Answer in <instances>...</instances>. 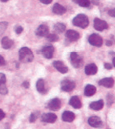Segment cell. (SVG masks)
I'll return each mask as SVG.
<instances>
[{
  "label": "cell",
  "mask_w": 115,
  "mask_h": 129,
  "mask_svg": "<svg viewBox=\"0 0 115 129\" xmlns=\"http://www.w3.org/2000/svg\"><path fill=\"white\" fill-rule=\"evenodd\" d=\"M18 55H19V60L22 63H30L33 59V52L30 48L26 47H23L20 49Z\"/></svg>",
  "instance_id": "cell-1"
},
{
  "label": "cell",
  "mask_w": 115,
  "mask_h": 129,
  "mask_svg": "<svg viewBox=\"0 0 115 129\" xmlns=\"http://www.w3.org/2000/svg\"><path fill=\"white\" fill-rule=\"evenodd\" d=\"M72 23L75 26L79 27L81 29H85L89 25V19L85 14H78L73 18Z\"/></svg>",
  "instance_id": "cell-2"
},
{
  "label": "cell",
  "mask_w": 115,
  "mask_h": 129,
  "mask_svg": "<svg viewBox=\"0 0 115 129\" xmlns=\"http://www.w3.org/2000/svg\"><path fill=\"white\" fill-rule=\"evenodd\" d=\"M89 43L91 45L95 46V47H101L103 44V40L102 38L99 35L96 34V33H93L89 37Z\"/></svg>",
  "instance_id": "cell-3"
},
{
  "label": "cell",
  "mask_w": 115,
  "mask_h": 129,
  "mask_svg": "<svg viewBox=\"0 0 115 129\" xmlns=\"http://www.w3.org/2000/svg\"><path fill=\"white\" fill-rule=\"evenodd\" d=\"M76 87V83L69 79H64L61 82V89L65 92H71Z\"/></svg>",
  "instance_id": "cell-4"
},
{
  "label": "cell",
  "mask_w": 115,
  "mask_h": 129,
  "mask_svg": "<svg viewBox=\"0 0 115 129\" xmlns=\"http://www.w3.org/2000/svg\"><path fill=\"white\" fill-rule=\"evenodd\" d=\"M70 59H71V63L72 64L73 67H80L83 65V59L81 58V56L76 53V52H72L70 55Z\"/></svg>",
  "instance_id": "cell-5"
},
{
  "label": "cell",
  "mask_w": 115,
  "mask_h": 129,
  "mask_svg": "<svg viewBox=\"0 0 115 129\" xmlns=\"http://www.w3.org/2000/svg\"><path fill=\"white\" fill-rule=\"evenodd\" d=\"M94 27L95 29L98 31H103L108 29L107 23L103 20H101L99 18H95L94 20Z\"/></svg>",
  "instance_id": "cell-6"
},
{
  "label": "cell",
  "mask_w": 115,
  "mask_h": 129,
  "mask_svg": "<svg viewBox=\"0 0 115 129\" xmlns=\"http://www.w3.org/2000/svg\"><path fill=\"white\" fill-rule=\"evenodd\" d=\"M61 107V102L59 98H53L49 101L48 103V108L53 111H57L59 110Z\"/></svg>",
  "instance_id": "cell-7"
},
{
  "label": "cell",
  "mask_w": 115,
  "mask_h": 129,
  "mask_svg": "<svg viewBox=\"0 0 115 129\" xmlns=\"http://www.w3.org/2000/svg\"><path fill=\"white\" fill-rule=\"evenodd\" d=\"M88 124L93 127L99 128L102 127V122L99 116H90L88 119Z\"/></svg>",
  "instance_id": "cell-8"
},
{
  "label": "cell",
  "mask_w": 115,
  "mask_h": 129,
  "mask_svg": "<svg viewBox=\"0 0 115 129\" xmlns=\"http://www.w3.org/2000/svg\"><path fill=\"white\" fill-rule=\"evenodd\" d=\"M41 52L44 55V57L46 59H52L54 53V48L52 45H47L42 48Z\"/></svg>",
  "instance_id": "cell-9"
},
{
  "label": "cell",
  "mask_w": 115,
  "mask_h": 129,
  "mask_svg": "<svg viewBox=\"0 0 115 129\" xmlns=\"http://www.w3.org/2000/svg\"><path fill=\"white\" fill-rule=\"evenodd\" d=\"M41 120L43 122L45 123H49V124H53V123L56 122L57 120V116L54 113H44L41 116Z\"/></svg>",
  "instance_id": "cell-10"
},
{
  "label": "cell",
  "mask_w": 115,
  "mask_h": 129,
  "mask_svg": "<svg viewBox=\"0 0 115 129\" xmlns=\"http://www.w3.org/2000/svg\"><path fill=\"white\" fill-rule=\"evenodd\" d=\"M99 85L106 88H112L114 85V80L113 78H105L99 82Z\"/></svg>",
  "instance_id": "cell-11"
},
{
  "label": "cell",
  "mask_w": 115,
  "mask_h": 129,
  "mask_svg": "<svg viewBox=\"0 0 115 129\" xmlns=\"http://www.w3.org/2000/svg\"><path fill=\"white\" fill-rule=\"evenodd\" d=\"M53 67L58 71L62 73V74H65V73L68 71V67L66 65H64V63L61 62V61H54Z\"/></svg>",
  "instance_id": "cell-12"
},
{
  "label": "cell",
  "mask_w": 115,
  "mask_h": 129,
  "mask_svg": "<svg viewBox=\"0 0 115 129\" xmlns=\"http://www.w3.org/2000/svg\"><path fill=\"white\" fill-rule=\"evenodd\" d=\"M65 36H66L67 39H68L70 41H76L79 38V33L75 30L70 29L66 32Z\"/></svg>",
  "instance_id": "cell-13"
},
{
  "label": "cell",
  "mask_w": 115,
  "mask_h": 129,
  "mask_svg": "<svg viewBox=\"0 0 115 129\" xmlns=\"http://www.w3.org/2000/svg\"><path fill=\"white\" fill-rule=\"evenodd\" d=\"M49 28L45 25H41L36 31V34L39 37H46L49 34Z\"/></svg>",
  "instance_id": "cell-14"
},
{
  "label": "cell",
  "mask_w": 115,
  "mask_h": 129,
  "mask_svg": "<svg viewBox=\"0 0 115 129\" xmlns=\"http://www.w3.org/2000/svg\"><path fill=\"white\" fill-rule=\"evenodd\" d=\"M75 118H76V116L71 111H65L62 114V120L65 122H72Z\"/></svg>",
  "instance_id": "cell-15"
},
{
  "label": "cell",
  "mask_w": 115,
  "mask_h": 129,
  "mask_svg": "<svg viewBox=\"0 0 115 129\" xmlns=\"http://www.w3.org/2000/svg\"><path fill=\"white\" fill-rule=\"evenodd\" d=\"M69 104H70L74 109H80L82 107V102L79 97L74 96L71 98L70 101H69Z\"/></svg>",
  "instance_id": "cell-16"
},
{
  "label": "cell",
  "mask_w": 115,
  "mask_h": 129,
  "mask_svg": "<svg viewBox=\"0 0 115 129\" xmlns=\"http://www.w3.org/2000/svg\"><path fill=\"white\" fill-rule=\"evenodd\" d=\"M98 71V67L95 63H90L88 64L85 67V73L87 75H95Z\"/></svg>",
  "instance_id": "cell-17"
},
{
  "label": "cell",
  "mask_w": 115,
  "mask_h": 129,
  "mask_svg": "<svg viewBox=\"0 0 115 129\" xmlns=\"http://www.w3.org/2000/svg\"><path fill=\"white\" fill-rule=\"evenodd\" d=\"M66 8L64 7H63L62 5L59 4V3H56L53 7V13L56 14H58V15H62L65 14L66 12Z\"/></svg>",
  "instance_id": "cell-18"
},
{
  "label": "cell",
  "mask_w": 115,
  "mask_h": 129,
  "mask_svg": "<svg viewBox=\"0 0 115 129\" xmlns=\"http://www.w3.org/2000/svg\"><path fill=\"white\" fill-rule=\"evenodd\" d=\"M103 106H104V102H103V100H99V101H96V102H91L90 105V108L93 110H95V111H99V110H101Z\"/></svg>",
  "instance_id": "cell-19"
},
{
  "label": "cell",
  "mask_w": 115,
  "mask_h": 129,
  "mask_svg": "<svg viewBox=\"0 0 115 129\" xmlns=\"http://www.w3.org/2000/svg\"><path fill=\"white\" fill-rule=\"evenodd\" d=\"M14 41L7 37H5L2 39V46L5 49H9L13 46Z\"/></svg>",
  "instance_id": "cell-20"
},
{
  "label": "cell",
  "mask_w": 115,
  "mask_h": 129,
  "mask_svg": "<svg viewBox=\"0 0 115 129\" xmlns=\"http://www.w3.org/2000/svg\"><path fill=\"white\" fill-rule=\"evenodd\" d=\"M96 93V88L92 85H87L85 87L84 94L87 97H91Z\"/></svg>",
  "instance_id": "cell-21"
},
{
  "label": "cell",
  "mask_w": 115,
  "mask_h": 129,
  "mask_svg": "<svg viewBox=\"0 0 115 129\" xmlns=\"http://www.w3.org/2000/svg\"><path fill=\"white\" fill-rule=\"evenodd\" d=\"M36 87L39 93H45L46 90H45V86H44V81L42 78H40V79L37 80V84H36Z\"/></svg>",
  "instance_id": "cell-22"
},
{
  "label": "cell",
  "mask_w": 115,
  "mask_h": 129,
  "mask_svg": "<svg viewBox=\"0 0 115 129\" xmlns=\"http://www.w3.org/2000/svg\"><path fill=\"white\" fill-rule=\"evenodd\" d=\"M54 30L57 33H64L66 30V25L63 23H57L54 26Z\"/></svg>",
  "instance_id": "cell-23"
},
{
  "label": "cell",
  "mask_w": 115,
  "mask_h": 129,
  "mask_svg": "<svg viewBox=\"0 0 115 129\" xmlns=\"http://www.w3.org/2000/svg\"><path fill=\"white\" fill-rule=\"evenodd\" d=\"M77 3L82 7H88L90 4V0H78Z\"/></svg>",
  "instance_id": "cell-24"
},
{
  "label": "cell",
  "mask_w": 115,
  "mask_h": 129,
  "mask_svg": "<svg viewBox=\"0 0 115 129\" xmlns=\"http://www.w3.org/2000/svg\"><path fill=\"white\" fill-rule=\"evenodd\" d=\"M46 37H47V40L50 42H56L59 40L58 36L56 34H53H53H48Z\"/></svg>",
  "instance_id": "cell-25"
},
{
  "label": "cell",
  "mask_w": 115,
  "mask_h": 129,
  "mask_svg": "<svg viewBox=\"0 0 115 129\" xmlns=\"http://www.w3.org/2000/svg\"><path fill=\"white\" fill-rule=\"evenodd\" d=\"M8 92L7 88L6 87L5 84H0V93L1 94H7Z\"/></svg>",
  "instance_id": "cell-26"
},
{
  "label": "cell",
  "mask_w": 115,
  "mask_h": 129,
  "mask_svg": "<svg viewBox=\"0 0 115 129\" xmlns=\"http://www.w3.org/2000/svg\"><path fill=\"white\" fill-rule=\"evenodd\" d=\"M37 117H38V113H33L30 115V122H31V123L35 122L36 120L37 119Z\"/></svg>",
  "instance_id": "cell-27"
},
{
  "label": "cell",
  "mask_w": 115,
  "mask_h": 129,
  "mask_svg": "<svg viewBox=\"0 0 115 129\" xmlns=\"http://www.w3.org/2000/svg\"><path fill=\"white\" fill-rule=\"evenodd\" d=\"M7 78H6V75L3 73H0V84H5Z\"/></svg>",
  "instance_id": "cell-28"
},
{
  "label": "cell",
  "mask_w": 115,
  "mask_h": 129,
  "mask_svg": "<svg viewBox=\"0 0 115 129\" xmlns=\"http://www.w3.org/2000/svg\"><path fill=\"white\" fill-rule=\"evenodd\" d=\"M23 31V28L20 25H17L15 27V32L16 33H18V34H20V33H21Z\"/></svg>",
  "instance_id": "cell-29"
},
{
  "label": "cell",
  "mask_w": 115,
  "mask_h": 129,
  "mask_svg": "<svg viewBox=\"0 0 115 129\" xmlns=\"http://www.w3.org/2000/svg\"><path fill=\"white\" fill-rule=\"evenodd\" d=\"M109 15L111 16V17H114L115 18V9H112V10H110L108 12Z\"/></svg>",
  "instance_id": "cell-30"
},
{
  "label": "cell",
  "mask_w": 115,
  "mask_h": 129,
  "mask_svg": "<svg viewBox=\"0 0 115 129\" xmlns=\"http://www.w3.org/2000/svg\"><path fill=\"white\" fill-rule=\"evenodd\" d=\"M5 64H6V62H5L4 58L2 56V55H0V66H3Z\"/></svg>",
  "instance_id": "cell-31"
},
{
  "label": "cell",
  "mask_w": 115,
  "mask_h": 129,
  "mask_svg": "<svg viewBox=\"0 0 115 129\" xmlns=\"http://www.w3.org/2000/svg\"><path fill=\"white\" fill-rule=\"evenodd\" d=\"M5 117V113H4V112L2 110V109H0V120H2L3 118Z\"/></svg>",
  "instance_id": "cell-32"
},
{
  "label": "cell",
  "mask_w": 115,
  "mask_h": 129,
  "mask_svg": "<svg viewBox=\"0 0 115 129\" xmlns=\"http://www.w3.org/2000/svg\"><path fill=\"white\" fill-rule=\"evenodd\" d=\"M22 86H24L25 88L28 89L29 87H30V83H29V82H26V81H25L24 82L22 83Z\"/></svg>",
  "instance_id": "cell-33"
},
{
  "label": "cell",
  "mask_w": 115,
  "mask_h": 129,
  "mask_svg": "<svg viewBox=\"0 0 115 129\" xmlns=\"http://www.w3.org/2000/svg\"><path fill=\"white\" fill-rule=\"evenodd\" d=\"M40 1H41L44 4H49V3H52V1H53V0H40Z\"/></svg>",
  "instance_id": "cell-34"
},
{
  "label": "cell",
  "mask_w": 115,
  "mask_h": 129,
  "mask_svg": "<svg viewBox=\"0 0 115 129\" xmlns=\"http://www.w3.org/2000/svg\"><path fill=\"white\" fill-rule=\"evenodd\" d=\"M104 67H106V69H108V70L112 69V65L110 63H105Z\"/></svg>",
  "instance_id": "cell-35"
},
{
  "label": "cell",
  "mask_w": 115,
  "mask_h": 129,
  "mask_svg": "<svg viewBox=\"0 0 115 129\" xmlns=\"http://www.w3.org/2000/svg\"><path fill=\"white\" fill-rule=\"evenodd\" d=\"M113 66L115 67V57H114L113 59Z\"/></svg>",
  "instance_id": "cell-36"
},
{
  "label": "cell",
  "mask_w": 115,
  "mask_h": 129,
  "mask_svg": "<svg viewBox=\"0 0 115 129\" xmlns=\"http://www.w3.org/2000/svg\"><path fill=\"white\" fill-rule=\"evenodd\" d=\"M0 1H2V2H7L8 0H0Z\"/></svg>",
  "instance_id": "cell-37"
},
{
  "label": "cell",
  "mask_w": 115,
  "mask_h": 129,
  "mask_svg": "<svg viewBox=\"0 0 115 129\" xmlns=\"http://www.w3.org/2000/svg\"><path fill=\"white\" fill-rule=\"evenodd\" d=\"M72 1H73V2H75V3H77V1H78V0H72Z\"/></svg>",
  "instance_id": "cell-38"
}]
</instances>
